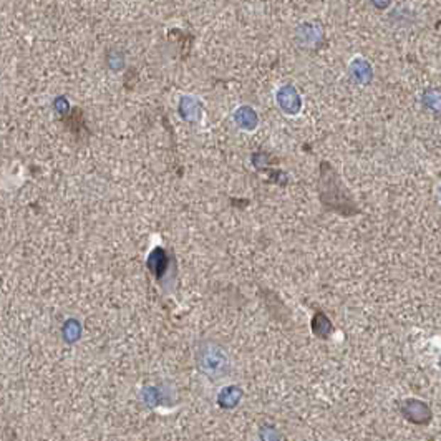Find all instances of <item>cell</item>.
<instances>
[{
  "label": "cell",
  "mask_w": 441,
  "mask_h": 441,
  "mask_svg": "<svg viewBox=\"0 0 441 441\" xmlns=\"http://www.w3.org/2000/svg\"><path fill=\"white\" fill-rule=\"evenodd\" d=\"M196 364L211 380H222L229 374V356L216 342H202L196 352Z\"/></svg>",
  "instance_id": "1"
}]
</instances>
